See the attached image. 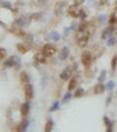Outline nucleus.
Wrapping results in <instances>:
<instances>
[{"instance_id": "nucleus-1", "label": "nucleus", "mask_w": 117, "mask_h": 132, "mask_svg": "<svg viewBox=\"0 0 117 132\" xmlns=\"http://www.w3.org/2000/svg\"><path fill=\"white\" fill-rule=\"evenodd\" d=\"M89 32H88L87 29L85 30H79L76 34V42L77 45L80 46V47H85L88 43V41H89Z\"/></svg>"}, {"instance_id": "nucleus-2", "label": "nucleus", "mask_w": 117, "mask_h": 132, "mask_svg": "<svg viewBox=\"0 0 117 132\" xmlns=\"http://www.w3.org/2000/svg\"><path fill=\"white\" fill-rule=\"evenodd\" d=\"M76 69H77V63H75V64H72V65H69V67H67V68H66V69L60 74L61 80H63V81L69 80V78L72 77V75H74V71H75Z\"/></svg>"}, {"instance_id": "nucleus-3", "label": "nucleus", "mask_w": 117, "mask_h": 132, "mask_svg": "<svg viewBox=\"0 0 117 132\" xmlns=\"http://www.w3.org/2000/svg\"><path fill=\"white\" fill-rule=\"evenodd\" d=\"M81 62L85 68H89L92 63V55L90 54V52H84L81 56Z\"/></svg>"}, {"instance_id": "nucleus-4", "label": "nucleus", "mask_w": 117, "mask_h": 132, "mask_svg": "<svg viewBox=\"0 0 117 132\" xmlns=\"http://www.w3.org/2000/svg\"><path fill=\"white\" fill-rule=\"evenodd\" d=\"M4 67H6V68L20 67V59H18L17 56H11L8 60H6L4 62Z\"/></svg>"}, {"instance_id": "nucleus-5", "label": "nucleus", "mask_w": 117, "mask_h": 132, "mask_svg": "<svg viewBox=\"0 0 117 132\" xmlns=\"http://www.w3.org/2000/svg\"><path fill=\"white\" fill-rule=\"evenodd\" d=\"M115 29H116L115 25H110V26H108V27H105L104 29H103L102 34H101V39H102V40H107L110 35H112V33L115 32Z\"/></svg>"}, {"instance_id": "nucleus-6", "label": "nucleus", "mask_w": 117, "mask_h": 132, "mask_svg": "<svg viewBox=\"0 0 117 132\" xmlns=\"http://www.w3.org/2000/svg\"><path fill=\"white\" fill-rule=\"evenodd\" d=\"M66 8H67V3L62 1V3H57L55 6V14L56 15H62L66 12Z\"/></svg>"}, {"instance_id": "nucleus-7", "label": "nucleus", "mask_w": 117, "mask_h": 132, "mask_svg": "<svg viewBox=\"0 0 117 132\" xmlns=\"http://www.w3.org/2000/svg\"><path fill=\"white\" fill-rule=\"evenodd\" d=\"M42 53L45 54V56H47V57L48 56H53V55L56 53V48L52 45H46L42 49Z\"/></svg>"}, {"instance_id": "nucleus-8", "label": "nucleus", "mask_w": 117, "mask_h": 132, "mask_svg": "<svg viewBox=\"0 0 117 132\" xmlns=\"http://www.w3.org/2000/svg\"><path fill=\"white\" fill-rule=\"evenodd\" d=\"M33 96H34V90H33L32 84L28 83V84L25 85V97L27 101H29L33 98Z\"/></svg>"}, {"instance_id": "nucleus-9", "label": "nucleus", "mask_w": 117, "mask_h": 132, "mask_svg": "<svg viewBox=\"0 0 117 132\" xmlns=\"http://www.w3.org/2000/svg\"><path fill=\"white\" fill-rule=\"evenodd\" d=\"M107 90V88H105V85L103 84L102 82H98L96 85L94 87V92L95 95H102L103 92Z\"/></svg>"}, {"instance_id": "nucleus-10", "label": "nucleus", "mask_w": 117, "mask_h": 132, "mask_svg": "<svg viewBox=\"0 0 117 132\" xmlns=\"http://www.w3.org/2000/svg\"><path fill=\"white\" fill-rule=\"evenodd\" d=\"M79 12H80V10L77 8V5H75V4L68 7V14L73 18H79Z\"/></svg>"}, {"instance_id": "nucleus-11", "label": "nucleus", "mask_w": 117, "mask_h": 132, "mask_svg": "<svg viewBox=\"0 0 117 132\" xmlns=\"http://www.w3.org/2000/svg\"><path fill=\"white\" fill-rule=\"evenodd\" d=\"M103 120H104V124H105V126H107V131L108 132L114 131V122H112L110 118H108L107 116L103 117Z\"/></svg>"}, {"instance_id": "nucleus-12", "label": "nucleus", "mask_w": 117, "mask_h": 132, "mask_svg": "<svg viewBox=\"0 0 117 132\" xmlns=\"http://www.w3.org/2000/svg\"><path fill=\"white\" fill-rule=\"evenodd\" d=\"M29 109H30V103L27 101L26 103H24V104L21 105V109H20L21 115H22V116H27L28 112H29Z\"/></svg>"}, {"instance_id": "nucleus-13", "label": "nucleus", "mask_w": 117, "mask_h": 132, "mask_svg": "<svg viewBox=\"0 0 117 132\" xmlns=\"http://www.w3.org/2000/svg\"><path fill=\"white\" fill-rule=\"evenodd\" d=\"M68 56H69V48H68V47L62 48V49H61V52L59 53V59H60L61 61H63V60H66Z\"/></svg>"}, {"instance_id": "nucleus-14", "label": "nucleus", "mask_w": 117, "mask_h": 132, "mask_svg": "<svg viewBox=\"0 0 117 132\" xmlns=\"http://www.w3.org/2000/svg\"><path fill=\"white\" fill-rule=\"evenodd\" d=\"M34 60H35V62H37V63H46V56L43 53L42 54L37 53V54L34 55Z\"/></svg>"}, {"instance_id": "nucleus-15", "label": "nucleus", "mask_w": 117, "mask_h": 132, "mask_svg": "<svg viewBox=\"0 0 117 132\" xmlns=\"http://www.w3.org/2000/svg\"><path fill=\"white\" fill-rule=\"evenodd\" d=\"M116 42H117V39H116V36H114V35H110V36L107 39L108 47H114V46L116 45Z\"/></svg>"}, {"instance_id": "nucleus-16", "label": "nucleus", "mask_w": 117, "mask_h": 132, "mask_svg": "<svg viewBox=\"0 0 117 132\" xmlns=\"http://www.w3.org/2000/svg\"><path fill=\"white\" fill-rule=\"evenodd\" d=\"M20 81H21V83L22 84H28L29 83V77H28V75H27V72H25V71H22L20 74Z\"/></svg>"}, {"instance_id": "nucleus-17", "label": "nucleus", "mask_w": 117, "mask_h": 132, "mask_svg": "<svg viewBox=\"0 0 117 132\" xmlns=\"http://www.w3.org/2000/svg\"><path fill=\"white\" fill-rule=\"evenodd\" d=\"M28 125H29V120L24 119L22 122H21V124L18 126V130H19V131H25V130L28 127Z\"/></svg>"}, {"instance_id": "nucleus-18", "label": "nucleus", "mask_w": 117, "mask_h": 132, "mask_svg": "<svg viewBox=\"0 0 117 132\" xmlns=\"http://www.w3.org/2000/svg\"><path fill=\"white\" fill-rule=\"evenodd\" d=\"M48 37L52 39V40H54V41H59L60 40V34L57 32H55V30H53V32H50L49 34H48Z\"/></svg>"}, {"instance_id": "nucleus-19", "label": "nucleus", "mask_w": 117, "mask_h": 132, "mask_svg": "<svg viewBox=\"0 0 117 132\" xmlns=\"http://www.w3.org/2000/svg\"><path fill=\"white\" fill-rule=\"evenodd\" d=\"M53 126H54L53 119H52V118H49V119H48V122H47V124H46V126H45V131H47V132L52 131V130H53Z\"/></svg>"}, {"instance_id": "nucleus-20", "label": "nucleus", "mask_w": 117, "mask_h": 132, "mask_svg": "<svg viewBox=\"0 0 117 132\" xmlns=\"http://www.w3.org/2000/svg\"><path fill=\"white\" fill-rule=\"evenodd\" d=\"M17 49L19 50L21 54H25V53H27V50L29 49V47H25V46L21 45V43H18V45H17Z\"/></svg>"}, {"instance_id": "nucleus-21", "label": "nucleus", "mask_w": 117, "mask_h": 132, "mask_svg": "<svg viewBox=\"0 0 117 132\" xmlns=\"http://www.w3.org/2000/svg\"><path fill=\"white\" fill-rule=\"evenodd\" d=\"M87 16H88V11L84 10V8H80V12H79V18H80V19H82V20H84Z\"/></svg>"}, {"instance_id": "nucleus-22", "label": "nucleus", "mask_w": 117, "mask_h": 132, "mask_svg": "<svg viewBox=\"0 0 117 132\" xmlns=\"http://www.w3.org/2000/svg\"><path fill=\"white\" fill-rule=\"evenodd\" d=\"M116 68H117V55H114V57L111 60V71L116 72Z\"/></svg>"}, {"instance_id": "nucleus-23", "label": "nucleus", "mask_w": 117, "mask_h": 132, "mask_svg": "<svg viewBox=\"0 0 117 132\" xmlns=\"http://www.w3.org/2000/svg\"><path fill=\"white\" fill-rule=\"evenodd\" d=\"M76 85H77V78H73V80L70 81V83H69V87H68V90H69V91L74 90L75 88H76Z\"/></svg>"}, {"instance_id": "nucleus-24", "label": "nucleus", "mask_w": 117, "mask_h": 132, "mask_svg": "<svg viewBox=\"0 0 117 132\" xmlns=\"http://www.w3.org/2000/svg\"><path fill=\"white\" fill-rule=\"evenodd\" d=\"M108 21H109L110 25H115V23H116V21H117V15H116V13H112V14L109 16Z\"/></svg>"}, {"instance_id": "nucleus-25", "label": "nucleus", "mask_w": 117, "mask_h": 132, "mask_svg": "<svg viewBox=\"0 0 117 132\" xmlns=\"http://www.w3.org/2000/svg\"><path fill=\"white\" fill-rule=\"evenodd\" d=\"M115 87H116V83H115L114 81H109V82L107 83V85H105L107 90H109V91H112V90L115 89Z\"/></svg>"}, {"instance_id": "nucleus-26", "label": "nucleus", "mask_w": 117, "mask_h": 132, "mask_svg": "<svg viewBox=\"0 0 117 132\" xmlns=\"http://www.w3.org/2000/svg\"><path fill=\"white\" fill-rule=\"evenodd\" d=\"M83 95H84V90H83L82 88H79V89H76V91H75L74 97L79 98V97H81V96H83Z\"/></svg>"}, {"instance_id": "nucleus-27", "label": "nucleus", "mask_w": 117, "mask_h": 132, "mask_svg": "<svg viewBox=\"0 0 117 132\" xmlns=\"http://www.w3.org/2000/svg\"><path fill=\"white\" fill-rule=\"evenodd\" d=\"M105 78H107V70H103L102 72H101V75L98 76V82H104L105 81Z\"/></svg>"}, {"instance_id": "nucleus-28", "label": "nucleus", "mask_w": 117, "mask_h": 132, "mask_svg": "<svg viewBox=\"0 0 117 132\" xmlns=\"http://www.w3.org/2000/svg\"><path fill=\"white\" fill-rule=\"evenodd\" d=\"M1 6L5 8H8V10H14V8L12 7V5H11V3H8V1H1Z\"/></svg>"}, {"instance_id": "nucleus-29", "label": "nucleus", "mask_w": 117, "mask_h": 132, "mask_svg": "<svg viewBox=\"0 0 117 132\" xmlns=\"http://www.w3.org/2000/svg\"><path fill=\"white\" fill-rule=\"evenodd\" d=\"M70 98H72V94H70V92L68 91L67 94H66V95L63 96V98H62V102H63V103H67L68 101L70 100Z\"/></svg>"}, {"instance_id": "nucleus-30", "label": "nucleus", "mask_w": 117, "mask_h": 132, "mask_svg": "<svg viewBox=\"0 0 117 132\" xmlns=\"http://www.w3.org/2000/svg\"><path fill=\"white\" fill-rule=\"evenodd\" d=\"M6 49H4V48H0V60H3V59L6 57Z\"/></svg>"}, {"instance_id": "nucleus-31", "label": "nucleus", "mask_w": 117, "mask_h": 132, "mask_svg": "<svg viewBox=\"0 0 117 132\" xmlns=\"http://www.w3.org/2000/svg\"><path fill=\"white\" fill-rule=\"evenodd\" d=\"M59 108H60V103L59 102H55L54 104H53V106L50 108V111H55V110H59Z\"/></svg>"}, {"instance_id": "nucleus-32", "label": "nucleus", "mask_w": 117, "mask_h": 132, "mask_svg": "<svg viewBox=\"0 0 117 132\" xmlns=\"http://www.w3.org/2000/svg\"><path fill=\"white\" fill-rule=\"evenodd\" d=\"M87 27H88V25L85 22H82L80 26H79V30H85L87 29Z\"/></svg>"}, {"instance_id": "nucleus-33", "label": "nucleus", "mask_w": 117, "mask_h": 132, "mask_svg": "<svg viewBox=\"0 0 117 132\" xmlns=\"http://www.w3.org/2000/svg\"><path fill=\"white\" fill-rule=\"evenodd\" d=\"M30 18H32V19H34V20H39V19L41 18V14H40V13H35V14L30 15Z\"/></svg>"}, {"instance_id": "nucleus-34", "label": "nucleus", "mask_w": 117, "mask_h": 132, "mask_svg": "<svg viewBox=\"0 0 117 132\" xmlns=\"http://www.w3.org/2000/svg\"><path fill=\"white\" fill-rule=\"evenodd\" d=\"M107 15H105V14H103V15H101V16H100V22L101 23H104L105 22V21H107Z\"/></svg>"}, {"instance_id": "nucleus-35", "label": "nucleus", "mask_w": 117, "mask_h": 132, "mask_svg": "<svg viewBox=\"0 0 117 132\" xmlns=\"http://www.w3.org/2000/svg\"><path fill=\"white\" fill-rule=\"evenodd\" d=\"M83 3H84V0H74V4H75V5H77V6L82 5Z\"/></svg>"}, {"instance_id": "nucleus-36", "label": "nucleus", "mask_w": 117, "mask_h": 132, "mask_svg": "<svg viewBox=\"0 0 117 132\" xmlns=\"http://www.w3.org/2000/svg\"><path fill=\"white\" fill-rule=\"evenodd\" d=\"M111 98H112V96H111V95L108 96V97H107V100H105V105H107V106L110 104V102H111Z\"/></svg>"}, {"instance_id": "nucleus-37", "label": "nucleus", "mask_w": 117, "mask_h": 132, "mask_svg": "<svg viewBox=\"0 0 117 132\" xmlns=\"http://www.w3.org/2000/svg\"><path fill=\"white\" fill-rule=\"evenodd\" d=\"M77 27H79V25H77V22H73V23H72V27H70V29L75 30V29H77Z\"/></svg>"}, {"instance_id": "nucleus-38", "label": "nucleus", "mask_w": 117, "mask_h": 132, "mask_svg": "<svg viewBox=\"0 0 117 132\" xmlns=\"http://www.w3.org/2000/svg\"><path fill=\"white\" fill-rule=\"evenodd\" d=\"M107 4H108V0H100V6L107 5Z\"/></svg>"}, {"instance_id": "nucleus-39", "label": "nucleus", "mask_w": 117, "mask_h": 132, "mask_svg": "<svg viewBox=\"0 0 117 132\" xmlns=\"http://www.w3.org/2000/svg\"><path fill=\"white\" fill-rule=\"evenodd\" d=\"M95 4H96V1H95V0H89V5H90V6L95 5Z\"/></svg>"}, {"instance_id": "nucleus-40", "label": "nucleus", "mask_w": 117, "mask_h": 132, "mask_svg": "<svg viewBox=\"0 0 117 132\" xmlns=\"http://www.w3.org/2000/svg\"><path fill=\"white\" fill-rule=\"evenodd\" d=\"M69 29H70V28H67V29L65 30V35H66V36H67V35L69 34Z\"/></svg>"}, {"instance_id": "nucleus-41", "label": "nucleus", "mask_w": 117, "mask_h": 132, "mask_svg": "<svg viewBox=\"0 0 117 132\" xmlns=\"http://www.w3.org/2000/svg\"><path fill=\"white\" fill-rule=\"evenodd\" d=\"M114 5H115V8L117 10V0H115V4H114Z\"/></svg>"}, {"instance_id": "nucleus-42", "label": "nucleus", "mask_w": 117, "mask_h": 132, "mask_svg": "<svg viewBox=\"0 0 117 132\" xmlns=\"http://www.w3.org/2000/svg\"><path fill=\"white\" fill-rule=\"evenodd\" d=\"M0 26H4V27H6V25L4 22H1V21H0Z\"/></svg>"}]
</instances>
